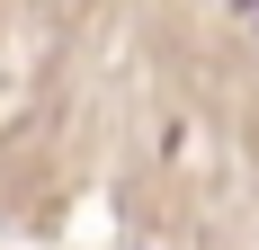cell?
<instances>
[{
  "mask_svg": "<svg viewBox=\"0 0 259 250\" xmlns=\"http://www.w3.org/2000/svg\"><path fill=\"white\" fill-rule=\"evenodd\" d=\"M241 27H259V9H241Z\"/></svg>",
  "mask_w": 259,
  "mask_h": 250,
  "instance_id": "6da1fadb",
  "label": "cell"
}]
</instances>
